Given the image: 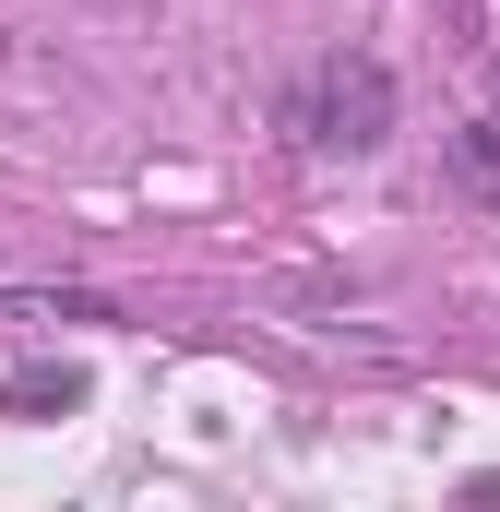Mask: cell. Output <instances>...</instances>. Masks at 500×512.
<instances>
[{
    "instance_id": "cell-1",
    "label": "cell",
    "mask_w": 500,
    "mask_h": 512,
    "mask_svg": "<svg viewBox=\"0 0 500 512\" xmlns=\"http://www.w3.org/2000/svg\"><path fill=\"white\" fill-rule=\"evenodd\" d=\"M286 120L322 155H370V143H393V72H381L370 48H334V60H310V84H298Z\"/></svg>"
},
{
    "instance_id": "cell-2",
    "label": "cell",
    "mask_w": 500,
    "mask_h": 512,
    "mask_svg": "<svg viewBox=\"0 0 500 512\" xmlns=\"http://www.w3.org/2000/svg\"><path fill=\"white\" fill-rule=\"evenodd\" d=\"M12 405H84V382H72V370H24V382H12Z\"/></svg>"
},
{
    "instance_id": "cell-3",
    "label": "cell",
    "mask_w": 500,
    "mask_h": 512,
    "mask_svg": "<svg viewBox=\"0 0 500 512\" xmlns=\"http://www.w3.org/2000/svg\"><path fill=\"white\" fill-rule=\"evenodd\" d=\"M465 179H477V191H500V120L465 131Z\"/></svg>"
}]
</instances>
